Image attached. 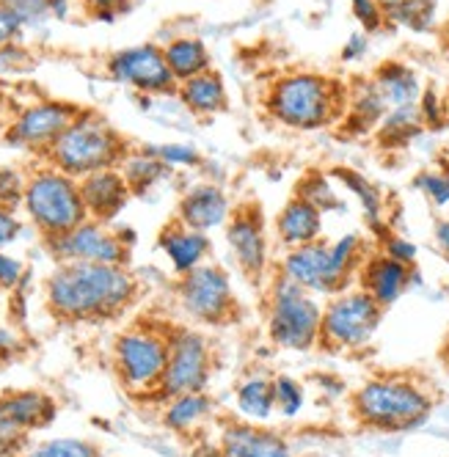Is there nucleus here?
I'll list each match as a JSON object with an SVG mask.
<instances>
[{"label":"nucleus","instance_id":"9","mask_svg":"<svg viewBox=\"0 0 449 457\" xmlns=\"http://www.w3.org/2000/svg\"><path fill=\"white\" fill-rule=\"evenodd\" d=\"M383 306H378L367 292L356 284L337 292L323 303V322H320V342L328 353H356L364 350L383 322Z\"/></svg>","mask_w":449,"mask_h":457},{"label":"nucleus","instance_id":"14","mask_svg":"<svg viewBox=\"0 0 449 457\" xmlns=\"http://www.w3.org/2000/svg\"><path fill=\"white\" fill-rule=\"evenodd\" d=\"M108 75L141 94H177V80L166 63L163 47L136 45L108 58Z\"/></svg>","mask_w":449,"mask_h":457},{"label":"nucleus","instance_id":"40","mask_svg":"<svg viewBox=\"0 0 449 457\" xmlns=\"http://www.w3.org/2000/svg\"><path fill=\"white\" fill-rule=\"evenodd\" d=\"M350 12L364 34H378V30L387 28V12L378 0H350Z\"/></svg>","mask_w":449,"mask_h":457},{"label":"nucleus","instance_id":"21","mask_svg":"<svg viewBox=\"0 0 449 457\" xmlns=\"http://www.w3.org/2000/svg\"><path fill=\"white\" fill-rule=\"evenodd\" d=\"M323 218L326 215L317 207H312L306 199L293 195V199L279 210L273 220V235L284 245V251L317 243V240H323Z\"/></svg>","mask_w":449,"mask_h":457},{"label":"nucleus","instance_id":"15","mask_svg":"<svg viewBox=\"0 0 449 457\" xmlns=\"http://www.w3.org/2000/svg\"><path fill=\"white\" fill-rule=\"evenodd\" d=\"M78 116H80V108H75L70 103H58V100L34 103V105H28L25 111H20L14 116L9 133H6V141L12 146L34 149V152H47L58 141V136Z\"/></svg>","mask_w":449,"mask_h":457},{"label":"nucleus","instance_id":"28","mask_svg":"<svg viewBox=\"0 0 449 457\" xmlns=\"http://www.w3.org/2000/svg\"><path fill=\"white\" fill-rule=\"evenodd\" d=\"M237 411L251 421H268L276 413V397H273V378L265 372H251L243 378L235 388Z\"/></svg>","mask_w":449,"mask_h":457},{"label":"nucleus","instance_id":"22","mask_svg":"<svg viewBox=\"0 0 449 457\" xmlns=\"http://www.w3.org/2000/svg\"><path fill=\"white\" fill-rule=\"evenodd\" d=\"M0 411L9 413L28 433H34L55 419V400L37 388H17L0 395Z\"/></svg>","mask_w":449,"mask_h":457},{"label":"nucleus","instance_id":"44","mask_svg":"<svg viewBox=\"0 0 449 457\" xmlns=\"http://www.w3.org/2000/svg\"><path fill=\"white\" fill-rule=\"evenodd\" d=\"M25 278V268L17 256L12 253H4L0 251V289L4 292H12L20 287V281Z\"/></svg>","mask_w":449,"mask_h":457},{"label":"nucleus","instance_id":"26","mask_svg":"<svg viewBox=\"0 0 449 457\" xmlns=\"http://www.w3.org/2000/svg\"><path fill=\"white\" fill-rule=\"evenodd\" d=\"M331 177L353 195V199L359 202V207H362V212H364V218H367L372 232L387 235V226H383V215H387V202H383L380 187L375 182H370L364 174L353 171V169H334Z\"/></svg>","mask_w":449,"mask_h":457},{"label":"nucleus","instance_id":"33","mask_svg":"<svg viewBox=\"0 0 449 457\" xmlns=\"http://www.w3.org/2000/svg\"><path fill=\"white\" fill-rule=\"evenodd\" d=\"M436 22V0H405L397 9L387 12V25L413 30V34H425Z\"/></svg>","mask_w":449,"mask_h":457},{"label":"nucleus","instance_id":"30","mask_svg":"<svg viewBox=\"0 0 449 457\" xmlns=\"http://www.w3.org/2000/svg\"><path fill=\"white\" fill-rule=\"evenodd\" d=\"M212 405L215 403L207 397V391L171 397V400H166L163 424L171 433H190V430H196L199 424L207 421V416L212 413Z\"/></svg>","mask_w":449,"mask_h":457},{"label":"nucleus","instance_id":"49","mask_svg":"<svg viewBox=\"0 0 449 457\" xmlns=\"http://www.w3.org/2000/svg\"><path fill=\"white\" fill-rule=\"evenodd\" d=\"M433 240H436L438 253L449 262V218H438L433 223Z\"/></svg>","mask_w":449,"mask_h":457},{"label":"nucleus","instance_id":"35","mask_svg":"<svg viewBox=\"0 0 449 457\" xmlns=\"http://www.w3.org/2000/svg\"><path fill=\"white\" fill-rule=\"evenodd\" d=\"M273 397H276V413L293 419L303 411L306 403V391L303 386L290 378V375H276L273 378Z\"/></svg>","mask_w":449,"mask_h":457},{"label":"nucleus","instance_id":"32","mask_svg":"<svg viewBox=\"0 0 449 457\" xmlns=\"http://www.w3.org/2000/svg\"><path fill=\"white\" fill-rule=\"evenodd\" d=\"M295 195H301V199H306L312 207H317L323 215H326V212H342V210H345V202L339 199L334 179H331V177H326V174H320V171L306 174V177L298 182Z\"/></svg>","mask_w":449,"mask_h":457},{"label":"nucleus","instance_id":"7","mask_svg":"<svg viewBox=\"0 0 449 457\" xmlns=\"http://www.w3.org/2000/svg\"><path fill=\"white\" fill-rule=\"evenodd\" d=\"M22 210L45 240L67 235L70 228L88 220L78 179L55 166L37 169L25 182Z\"/></svg>","mask_w":449,"mask_h":457},{"label":"nucleus","instance_id":"3","mask_svg":"<svg viewBox=\"0 0 449 457\" xmlns=\"http://www.w3.org/2000/svg\"><path fill=\"white\" fill-rule=\"evenodd\" d=\"M367 256L370 251H367L364 237L350 232V235L337 237L334 243L317 240L301 248L284 251L279 262V273H284L290 281L312 292V295L331 298L337 292H345L353 287Z\"/></svg>","mask_w":449,"mask_h":457},{"label":"nucleus","instance_id":"20","mask_svg":"<svg viewBox=\"0 0 449 457\" xmlns=\"http://www.w3.org/2000/svg\"><path fill=\"white\" fill-rule=\"evenodd\" d=\"M157 248L166 253L171 270L177 276H185L207 262L212 243H210V235L187 228L174 218L171 223L163 226V232L157 235Z\"/></svg>","mask_w":449,"mask_h":457},{"label":"nucleus","instance_id":"10","mask_svg":"<svg viewBox=\"0 0 449 457\" xmlns=\"http://www.w3.org/2000/svg\"><path fill=\"white\" fill-rule=\"evenodd\" d=\"M177 301L190 320L212 325V328L240 320L232 278L220 265L212 262H204L196 270L177 276Z\"/></svg>","mask_w":449,"mask_h":457},{"label":"nucleus","instance_id":"8","mask_svg":"<svg viewBox=\"0 0 449 457\" xmlns=\"http://www.w3.org/2000/svg\"><path fill=\"white\" fill-rule=\"evenodd\" d=\"M171 331L149 322H136L113 342V367L119 383L136 397H157L166 375Z\"/></svg>","mask_w":449,"mask_h":457},{"label":"nucleus","instance_id":"31","mask_svg":"<svg viewBox=\"0 0 449 457\" xmlns=\"http://www.w3.org/2000/svg\"><path fill=\"white\" fill-rule=\"evenodd\" d=\"M119 171L124 174V179H127V185H130L133 193H144L154 182L163 179L171 169H166L154 154L141 149V152H133V154L127 152L124 160H121V166H119Z\"/></svg>","mask_w":449,"mask_h":457},{"label":"nucleus","instance_id":"45","mask_svg":"<svg viewBox=\"0 0 449 457\" xmlns=\"http://www.w3.org/2000/svg\"><path fill=\"white\" fill-rule=\"evenodd\" d=\"M367 53H370V34H364V30H353V34L342 45L339 58L345 63H353V61H362Z\"/></svg>","mask_w":449,"mask_h":457},{"label":"nucleus","instance_id":"34","mask_svg":"<svg viewBox=\"0 0 449 457\" xmlns=\"http://www.w3.org/2000/svg\"><path fill=\"white\" fill-rule=\"evenodd\" d=\"M22 457H103V452L97 444L83 438H53L47 444L28 449Z\"/></svg>","mask_w":449,"mask_h":457},{"label":"nucleus","instance_id":"51","mask_svg":"<svg viewBox=\"0 0 449 457\" xmlns=\"http://www.w3.org/2000/svg\"><path fill=\"white\" fill-rule=\"evenodd\" d=\"M378 4L383 6V12H392V9H397L400 4H405V0H378Z\"/></svg>","mask_w":449,"mask_h":457},{"label":"nucleus","instance_id":"17","mask_svg":"<svg viewBox=\"0 0 449 457\" xmlns=\"http://www.w3.org/2000/svg\"><path fill=\"white\" fill-rule=\"evenodd\" d=\"M232 202L229 195L223 193L220 185L215 182H199L194 187H187L185 195L177 204V220L187 228H196V232L210 235L212 228L227 226L232 215Z\"/></svg>","mask_w":449,"mask_h":457},{"label":"nucleus","instance_id":"37","mask_svg":"<svg viewBox=\"0 0 449 457\" xmlns=\"http://www.w3.org/2000/svg\"><path fill=\"white\" fill-rule=\"evenodd\" d=\"M17 20L22 28H39L53 17L50 0H0Z\"/></svg>","mask_w":449,"mask_h":457},{"label":"nucleus","instance_id":"4","mask_svg":"<svg viewBox=\"0 0 449 457\" xmlns=\"http://www.w3.org/2000/svg\"><path fill=\"white\" fill-rule=\"evenodd\" d=\"M347 88L317 72H290L273 80L265 94V108L273 121L290 129H320L339 119L347 111Z\"/></svg>","mask_w":449,"mask_h":457},{"label":"nucleus","instance_id":"46","mask_svg":"<svg viewBox=\"0 0 449 457\" xmlns=\"http://www.w3.org/2000/svg\"><path fill=\"white\" fill-rule=\"evenodd\" d=\"M22 232V223L20 218L14 215V210H6V207H0V248H6L12 245Z\"/></svg>","mask_w":449,"mask_h":457},{"label":"nucleus","instance_id":"19","mask_svg":"<svg viewBox=\"0 0 449 457\" xmlns=\"http://www.w3.org/2000/svg\"><path fill=\"white\" fill-rule=\"evenodd\" d=\"M218 457H293V449L276 430L256 428V421H235L220 433Z\"/></svg>","mask_w":449,"mask_h":457},{"label":"nucleus","instance_id":"13","mask_svg":"<svg viewBox=\"0 0 449 457\" xmlns=\"http://www.w3.org/2000/svg\"><path fill=\"white\" fill-rule=\"evenodd\" d=\"M223 235H227L229 253L235 259L237 270L243 273V278H248L251 284H260L270 262L268 226H265V215L260 204L235 207L227 226H223Z\"/></svg>","mask_w":449,"mask_h":457},{"label":"nucleus","instance_id":"25","mask_svg":"<svg viewBox=\"0 0 449 457\" xmlns=\"http://www.w3.org/2000/svg\"><path fill=\"white\" fill-rule=\"evenodd\" d=\"M177 96L194 116H215L220 111H227V105H229L227 86H223V78L215 70L179 83Z\"/></svg>","mask_w":449,"mask_h":457},{"label":"nucleus","instance_id":"43","mask_svg":"<svg viewBox=\"0 0 449 457\" xmlns=\"http://www.w3.org/2000/svg\"><path fill=\"white\" fill-rule=\"evenodd\" d=\"M133 0H86V9L94 20L100 22H113L119 14H124L130 9Z\"/></svg>","mask_w":449,"mask_h":457},{"label":"nucleus","instance_id":"27","mask_svg":"<svg viewBox=\"0 0 449 457\" xmlns=\"http://www.w3.org/2000/svg\"><path fill=\"white\" fill-rule=\"evenodd\" d=\"M163 55H166V63H169V70H171L177 86L212 70V58L207 53V45L202 39H196V37H177V39H171L163 47Z\"/></svg>","mask_w":449,"mask_h":457},{"label":"nucleus","instance_id":"52","mask_svg":"<svg viewBox=\"0 0 449 457\" xmlns=\"http://www.w3.org/2000/svg\"><path fill=\"white\" fill-rule=\"evenodd\" d=\"M4 105H6V96H4V91H0V113H4Z\"/></svg>","mask_w":449,"mask_h":457},{"label":"nucleus","instance_id":"1","mask_svg":"<svg viewBox=\"0 0 449 457\" xmlns=\"http://www.w3.org/2000/svg\"><path fill=\"white\" fill-rule=\"evenodd\" d=\"M138 298V281L127 265H58L45 281V303L61 322L113 320Z\"/></svg>","mask_w":449,"mask_h":457},{"label":"nucleus","instance_id":"11","mask_svg":"<svg viewBox=\"0 0 449 457\" xmlns=\"http://www.w3.org/2000/svg\"><path fill=\"white\" fill-rule=\"evenodd\" d=\"M212 347L204 334L190 328H174L171 331V350L163 383H160L157 400H171L179 395H199L207 391L212 378Z\"/></svg>","mask_w":449,"mask_h":457},{"label":"nucleus","instance_id":"47","mask_svg":"<svg viewBox=\"0 0 449 457\" xmlns=\"http://www.w3.org/2000/svg\"><path fill=\"white\" fill-rule=\"evenodd\" d=\"M420 113H422L425 124H441L444 108H441V96L433 88L422 91V96H420Z\"/></svg>","mask_w":449,"mask_h":457},{"label":"nucleus","instance_id":"29","mask_svg":"<svg viewBox=\"0 0 449 457\" xmlns=\"http://www.w3.org/2000/svg\"><path fill=\"white\" fill-rule=\"evenodd\" d=\"M425 129V119L420 113V105H403V108H389L387 116L378 124V144L380 146H405Z\"/></svg>","mask_w":449,"mask_h":457},{"label":"nucleus","instance_id":"36","mask_svg":"<svg viewBox=\"0 0 449 457\" xmlns=\"http://www.w3.org/2000/svg\"><path fill=\"white\" fill-rule=\"evenodd\" d=\"M149 154H154L166 169H196L202 162V154L190 144H160V146H144Z\"/></svg>","mask_w":449,"mask_h":457},{"label":"nucleus","instance_id":"2","mask_svg":"<svg viewBox=\"0 0 449 457\" xmlns=\"http://www.w3.org/2000/svg\"><path fill=\"white\" fill-rule=\"evenodd\" d=\"M433 391L411 375H378L350 395V413L375 433H411L430 421Z\"/></svg>","mask_w":449,"mask_h":457},{"label":"nucleus","instance_id":"23","mask_svg":"<svg viewBox=\"0 0 449 457\" xmlns=\"http://www.w3.org/2000/svg\"><path fill=\"white\" fill-rule=\"evenodd\" d=\"M375 88L380 91V96L387 100L389 108H403V105H420L422 96V80L416 75V70H411L403 61H387L380 63L372 75Z\"/></svg>","mask_w":449,"mask_h":457},{"label":"nucleus","instance_id":"41","mask_svg":"<svg viewBox=\"0 0 449 457\" xmlns=\"http://www.w3.org/2000/svg\"><path fill=\"white\" fill-rule=\"evenodd\" d=\"M25 182H28V177H22L17 169L0 166V207H6V210L22 207Z\"/></svg>","mask_w":449,"mask_h":457},{"label":"nucleus","instance_id":"39","mask_svg":"<svg viewBox=\"0 0 449 457\" xmlns=\"http://www.w3.org/2000/svg\"><path fill=\"white\" fill-rule=\"evenodd\" d=\"M28 436L30 433L25 428H20V424L9 413L0 411V457H17V454H22L25 446H28Z\"/></svg>","mask_w":449,"mask_h":457},{"label":"nucleus","instance_id":"24","mask_svg":"<svg viewBox=\"0 0 449 457\" xmlns=\"http://www.w3.org/2000/svg\"><path fill=\"white\" fill-rule=\"evenodd\" d=\"M389 105L380 96L372 80H362L350 88L347 94V111H345V129L353 136L375 133L380 119L387 116Z\"/></svg>","mask_w":449,"mask_h":457},{"label":"nucleus","instance_id":"12","mask_svg":"<svg viewBox=\"0 0 449 457\" xmlns=\"http://www.w3.org/2000/svg\"><path fill=\"white\" fill-rule=\"evenodd\" d=\"M45 243L58 265H70V262L127 265V259H130V245L119 237V232L108 228V223L91 220V218L70 228L67 235L45 240Z\"/></svg>","mask_w":449,"mask_h":457},{"label":"nucleus","instance_id":"16","mask_svg":"<svg viewBox=\"0 0 449 457\" xmlns=\"http://www.w3.org/2000/svg\"><path fill=\"white\" fill-rule=\"evenodd\" d=\"M356 284L367 292V295L378 306L389 309L405 295L408 289L422 284V273L416 265L413 268L403 265V262H397V259L387 256L383 251H370V256L364 259V265L359 270Z\"/></svg>","mask_w":449,"mask_h":457},{"label":"nucleus","instance_id":"38","mask_svg":"<svg viewBox=\"0 0 449 457\" xmlns=\"http://www.w3.org/2000/svg\"><path fill=\"white\" fill-rule=\"evenodd\" d=\"M413 187L420 190L433 207L449 204V174L446 171H422L413 177Z\"/></svg>","mask_w":449,"mask_h":457},{"label":"nucleus","instance_id":"5","mask_svg":"<svg viewBox=\"0 0 449 457\" xmlns=\"http://www.w3.org/2000/svg\"><path fill=\"white\" fill-rule=\"evenodd\" d=\"M127 154V146L116 129L97 113H83L63 129L58 141L45 152L50 166L83 179L94 171L119 169Z\"/></svg>","mask_w":449,"mask_h":457},{"label":"nucleus","instance_id":"6","mask_svg":"<svg viewBox=\"0 0 449 457\" xmlns=\"http://www.w3.org/2000/svg\"><path fill=\"white\" fill-rule=\"evenodd\" d=\"M320 322H323V303L284 273H273L265 298L268 339L281 350L306 353L320 342Z\"/></svg>","mask_w":449,"mask_h":457},{"label":"nucleus","instance_id":"42","mask_svg":"<svg viewBox=\"0 0 449 457\" xmlns=\"http://www.w3.org/2000/svg\"><path fill=\"white\" fill-rule=\"evenodd\" d=\"M380 251L397 259V262L403 265H416V259H420V248H416L408 237H400L395 232H387V235H380Z\"/></svg>","mask_w":449,"mask_h":457},{"label":"nucleus","instance_id":"48","mask_svg":"<svg viewBox=\"0 0 449 457\" xmlns=\"http://www.w3.org/2000/svg\"><path fill=\"white\" fill-rule=\"evenodd\" d=\"M22 34V25H20V20L0 4V50L4 47H9V45H14V39Z\"/></svg>","mask_w":449,"mask_h":457},{"label":"nucleus","instance_id":"50","mask_svg":"<svg viewBox=\"0 0 449 457\" xmlns=\"http://www.w3.org/2000/svg\"><path fill=\"white\" fill-rule=\"evenodd\" d=\"M50 6H53V17H58V20L70 14V0H50Z\"/></svg>","mask_w":449,"mask_h":457},{"label":"nucleus","instance_id":"18","mask_svg":"<svg viewBox=\"0 0 449 457\" xmlns=\"http://www.w3.org/2000/svg\"><path fill=\"white\" fill-rule=\"evenodd\" d=\"M80 195H83V207L91 220L111 223L130 202V185H127L124 174L119 169H105V171H94L83 179H78Z\"/></svg>","mask_w":449,"mask_h":457}]
</instances>
